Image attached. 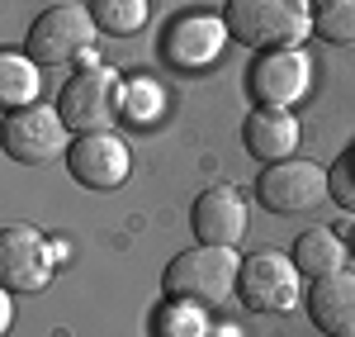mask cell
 Instances as JSON below:
<instances>
[{
  "instance_id": "2e32d148",
  "label": "cell",
  "mask_w": 355,
  "mask_h": 337,
  "mask_svg": "<svg viewBox=\"0 0 355 337\" xmlns=\"http://www.w3.org/2000/svg\"><path fill=\"white\" fill-rule=\"evenodd\" d=\"M38 90H43V72L28 53H0V105L15 114V110H28L38 105Z\"/></svg>"
},
{
  "instance_id": "ba28073f",
  "label": "cell",
  "mask_w": 355,
  "mask_h": 337,
  "mask_svg": "<svg viewBox=\"0 0 355 337\" xmlns=\"http://www.w3.org/2000/svg\"><path fill=\"white\" fill-rule=\"evenodd\" d=\"M327 171L318 162H275L256 176V199L270 209V214H303V209H318L327 199Z\"/></svg>"
},
{
  "instance_id": "9c48e42d",
  "label": "cell",
  "mask_w": 355,
  "mask_h": 337,
  "mask_svg": "<svg viewBox=\"0 0 355 337\" xmlns=\"http://www.w3.org/2000/svg\"><path fill=\"white\" fill-rule=\"evenodd\" d=\"M67 171L85 190H119L133 171V152L119 133H76L67 147Z\"/></svg>"
},
{
  "instance_id": "52a82bcc",
  "label": "cell",
  "mask_w": 355,
  "mask_h": 337,
  "mask_svg": "<svg viewBox=\"0 0 355 337\" xmlns=\"http://www.w3.org/2000/svg\"><path fill=\"white\" fill-rule=\"evenodd\" d=\"M67 138H71V129H67L62 114L48 110V105H28V110L5 114V133H0L5 157L19 162V167H43L48 157H57V152L71 147Z\"/></svg>"
},
{
  "instance_id": "4fadbf2b",
  "label": "cell",
  "mask_w": 355,
  "mask_h": 337,
  "mask_svg": "<svg viewBox=\"0 0 355 337\" xmlns=\"http://www.w3.org/2000/svg\"><path fill=\"white\" fill-rule=\"evenodd\" d=\"M308 323L322 337H355V276L351 271L308 281Z\"/></svg>"
},
{
  "instance_id": "277c9868",
  "label": "cell",
  "mask_w": 355,
  "mask_h": 337,
  "mask_svg": "<svg viewBox=\"0 0 355 337\" xmlns=\"http://www.w3.org/2000/svg\"><path fill=\"white\" fill-rule=\"evenodd\" d=\"M95 19H90V5H48L33 24H28L24 53L38 62V67H62V62H81V53H90L95 43Z\"/></svg>"
},
{
  "instance_id": "d6986e66",
  "label": "cell",
  "mask_w": 355,
  "mask_h": 337,
  "mask_svg": "<svg viewBox=\"0 0 355 337\" xmlns=\"http://www.w3.org/2000/svg\"><path fill=\"white\" fill-rule=\"evenodd\" d=\"M327 190L341 209H355V142L341 147V157L327 167Z\"/></svg>"
},
{
  "instance_id": "ffe728a7",
  "label": "cell",
  "mask_w": 355,
  "mask_h": 337,
  "mask_svg": "<svg viewBox=\"0 0 355 337\" xmlns=\"http://www.w3.org/2000/svg\"><path fill=\"white\" fill-rule=\"evenodd\" d=\"M157 110H162V90H152L147 81H133V95H123V114L137 119V124H147Z\"/></svg>"
},
{
  "instance_id": "3957f363",
  "label": "cell",
  "mask_w": 355,
  "mask_h": 337,
  "mask_svg": "<svg viewBox=\"0 0 355 337\" xmlns=\"http://www.w3.org/2000/svg\"><path fill=\"white\" fill-rule=\"evenodd\" d=\"M57 114L71 133H110L123 114V81L114 67H81L57 95Z\"/></svg>"
},
{
  "instance_id": "5bb4252c",
  "label": "cell",
  "mask_w": 355,
  "mask_h": 337,
  "mask_svg": "<svg viewBox=\"0 0 355 337\" xmlns=\"http://www.w3.org/2000/svg\"><path fill=\"white\" fill-rule=\"evenodd\" d=\"M242 142L261 167L289 162L294 147H299V119L289 110H275V105H256L242 124Z\"/></svg>"
},
{
  "instance_id": "e0dca14e",
  "label": "cell",
  "mask_w": 355,
  "mask_h": 337,
  "mask_svg": "<svg viewBox=\"0 0 355 337\" xmlns=\"http://www.w3.org/2000/svg\"><path fill=\"white\" fill-rule=\"evenodd\" d=\"M313 33L331 48H355V0H318L313 5Z\"/></svg>"
},
{
  "instance_id": "5b68a950",
  "label": "cell",
  "mask_w": 355,
  "mask_h": 337,
  "mask_svg": "<svg viewBox=\"0 0 355 337\" xmlns=\"http://www.w3.org/2000/svg\"><path fill=\"white\" fill-rule=\"evenodd\" d=\"M303 295V271L294 256L284 252H251L242 256V276H237V299L251 313H289Z\"/></svg>"
},
{
  "instance_id": "ac0fdd59",
  "label": "cell",
  "mask_w": 355,
  "mask_h": 337,
  "mask_svg": "<svg viewBox=\"0 0 355 337\" xmlns=\"http://www.w3.org/2000/svg\"><path fill=\"white\" fill-rule=\"evenodd\" d=\"M90 19L110 38H128L147 24V0H90Z\"/></svg>"
},
{
  "instance_id": "8fae6325",
  "label": "cell",
  "mask_w": 355,
  "mask_h": 337,
  "mask_svg": "<svg viewBox=\"0 0 355 337\" xmlns=\"http://www.w3.org/2000/svg\"><path fill=\"white\" fill-rule=\"evenodd\" d=\"M53 281V243L28 224H10L0 233V285L10 295H33Z\"/></svg>"
},
{
  "instance_id": "7a4b0ae2",
  "label": "cell",
  "mask_w": 355,
  "mask_h": 337,
  "mask_svg": "<svg viewBox=\"0 0 355 337\" xmlns=\"http://www.w3.org/2000/svg\"><path fill=\"white\" fill-rule=\"evenodd\" d=\"M223 19L232 43H242L251 53H270V48H299L313 33V10L308 0H227Z\"/></svg>"
},
{
  "instance_id": "30bf717a",
  "label": "cell",
  "mask_w": 355,
  "mask_h": 337,
  "mask_svg": "<svg viewBox=\"0 0 355 337\" xmlns=\"http://www.w3.org/2000/svg\"><path fill=\"white\" fill-rule=\"evenodd\" d=\"M227 19L209 15V10H185L162 28V57L175 72H194V67H209L227 43Z\"/></svg>"
},
{
  "instance_id": "7c38bea8",
  "label": "cell",
  "mask_w": 355,
  "mask_h": 337,
  "mask_svg": "<svg viewBox=\"0 0 355 337\" xmlns=\"http://www.w3.org/2000/svg\"><path fill=\"white\" fill-rule=\"evenodd\" d=\"M190 228L204 247H237L242 233H246V199L232 186L204 190L190 209Z\"/></svg>"
},
{
  "instance_id": "44dd1931",
  "label": "cell",
  "mask_w": 355,
  "mask_h": 337,
  "mask_svg": "<svg viewBox=\"0 0 355 337\" xmlns=\"http://www.w3.org/2000/svg\"><path fill=\"white\" fill-rule=\"evenodd\" d=\"M346 247H351V261H355V224H351V233H346Z\"/></svg>"
},
{
  "instance_id": "6da1fadb",
  "label": "cell",
  "mask_w": 355,
  "mask_h": 337,
  "mask_svg": "<svg viewBox=\"0 0 355 337\" xmlns=\"http://www.w3.org/2000/svg\"><path fill=\"white\" fill-rule=\"evenodd\" d=\"M242 261L232 247H185L180 256L166 261V299L171 304H194V309H218L237 295Z\"/></svg>"
},
{
  "instance_id": "9a60e30c",
  "label": "cell",
  "mask_w": 355,
  "mask_h": 337,
  "mask_svg": "<svg viewBox=\"0 0 355 337\" xmlns=\"http://www.w3.org/2000/svg\"><path fill=\"white\" fill-rule=\"evenodd\" d=\"M346 252L351 247L331 228H308V233H299V243H294V266H299L308 281H322V276H336L346 266Z\"/></svg>"
},
{
  "instance_id": "8992f818",
  "label": "cell",
  "mask_w": 355,
  "mask_h": 337,
  "mask_svg": "<svg viewBox=\"0 0 355 337\" xmlns=\"http://www.w3.org/2000/svg\"><path fill=\"white\" fill-rule=\"evenodd\" d=\"M308 85H313V62L303 48H270V53H256L246 67V95L256 105L289 110L308 95Z\"/></svg>"
}]
</instances>
